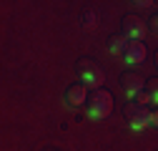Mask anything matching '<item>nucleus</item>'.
I'll list each match as a JSON object with an SVG mask.
<instances>
[{
	"mask_svg": "<svg viewBox=\"0 0 158 151\" xmlns=\"http://www.w3.org/2000/svg\"><path fill=\"white\" fill-rule=\"evenodd\" d=\"M146 91H148V98H151V103H156V106H158V78L146 81Z\"/></svg>",
	"mask_w": 158,
	"mask_h": 151,
	"instance_id": "1a4fd4ad",
	"label": "nucleus"
},
{
	"mask_svg": "<svg viewBox=\"0 0 158 151\" xmlns=\"http://www.w3.org/2000/svg\"><path fill=\"white\" fill-rule=\"evenodd\" d=\"M78 78H81V83H83L85 88L98 91V88H103L106 76H103L101 66H98L95 61H90V58H81V61H78Z\"/></svg>",
	"mask_w": 158,
	"mask_h": 151,
	"instance_id": "f257e3e1",
	"label": "nucleus"
},
{
	"mask_svg": "<svg viewBox=\"0 0 158 151\" xmlns=\"http://www.w3.org/2000/svg\"><path fill=\"white\" fill-rule=\"evenodd\" d=\"M123 113H126V121L133 131H146L151 126V111L141 103H128Z\"/></svg>",
	"mask_w": 158,
	"mask_h": 151,
	"instance_id": "7ed1b4c3",
	"label": "nucleus"
},
{
	"mask_svg": "<svg viewBox=\"0 0 158 151\" xmlns=\"http://www.w3.org/2000/svg\"><path fill=\"white\" fill-rule=\"evenodd\" d=\"M146 33H148V28H146V23L141 18H135V15H126L123 18V35L131 43H143Z\"/></svg>",
	"mask_w": 158,
	"mask_h": 151,
	"instance_id": "20e7f679",
	"label": "nucleus"
},
{
	"mask_svg": "<svg viewBox=\"0 0 158 151\" xmlns=\"http://www.w3.org/2000/svg\"><path fill=\"white\" fill-rule=\"evenodd\" d=\"M151 30H153V33H158V13L151 18Z\"/></svg>",
	"mask_w": 158,
	"mask_h": 151,
	"instance_id": "9b49d317",
	"label": "nucleus"
},
{
	"mask_svg": "<svg viewBox=\"0 0 158 151\" xmlns=\"http://www.w3.org/2000/svg\"><path fill=\"white\" fill-rule=\"evenodd\" d=\"M123 61H126L128 66H141V63L146 61V45H143V43H131L128 50L123 53Z\"/></svg>",
	"mask_w": 158,
	"mask_h": 151,
	"instance_id": "0eeeda50",
	"label": "nucleus"
},
{
	"mask_svg": "<svg viewBox=\"0 0 158 151\" xmlns=\"http://www.w3.org/2000/svg\"><path fill=\"white\" fill-rule=\"evenodd\" d=\"M110 108H113V96L106 88H98L90 93V98H88V116L90 119H95V121L106 119L110 113Z\"/></svg>",
	"mask_w": 158,
	"mask_h": 151,
	"instance_id": "f03ea898",
	"label": "nucleus"
},
{
	"mask_svg": "<svg viewBox=\"0 0 158 151\" xmlns=\"http://www.w3.org/2000/svg\"><path fill=\"white\" fill-rule=\"evenodd\" d=\"M128 45H131V41L121 33V35H110L108 38V50L113 53V55H123L126 50H128Z\"/></svg>",
	"mask_w": 158,
	"mask_h": 151,
	"instance_id": "6e6552de",
	"label": "nucleus"
},
{
	"mask_svg": "<svg viewBox=\"0 0 158 151\" xmlns=\"http://www.w3.org/2000/svg\"><path fill=\"white\" fill-rule=\"evenodd\" d=\"M153 61H156V66H158V50H156V58H153Z\"/></svg>",
	"mask_w": 158,
	"mask_h": 151,
	"instance_id": "ddd939ff",
	"label": "nucleus"
},
{
	"mask_svg": "<svg viewBox=\"0 0 158 151\" xmlns=\"http://www.w3.org/2000/svg\"><path fill=\"white\" fill-rule=\"evenodd\" d=\"M121 86H123V93H126V96H128L131 101H135V96L146 88V81L138 78L135 73H126V76H121Z\"/></svg>",
	"mask_w": 158,
	"mask_h": 151,
	"instance_id": "39448f33",
	"label": "nucleus"
},
{
	"mask_svg": "<svg viewBox=\"0 0 158 151\" xmlns=\"http://www.w3.org/2000/svg\"><path fill=\"white\" fill-rule=\"evenodd\" d=\"M83 23H85V28H93V23H98V15H95V13H85Z\"/></svg>",
	"mask_w": 158,
	"mask_h": 151,
	"instance_id": "9d476101",
	"label": "nucleus"
},
{
	"mask_svg": "<svg viewBox=\"0 0 158 151\" xmlns=\"http://www.w3.org/2000/svg\"><path fill=\"white\" fill-rule=\"evenodd\" d=\"M151 126L158 128V111H151Z\"/></svg>",
	"mask_w": 158,
	"mask_h": 151,
	"instance_id": "f8f14e48",
	"label": "nucleus"
},
{
	"mask_svg": "<svg viewBox=\"0 0 158 151\" xmlns=\"http://www.w3.org/2000/svg\"><path fill=\"white\" fill-rule=\"evenodd\" d=\"M65 101H68V106H73V108H78V106H83V103H88V93H85V86L78 81V83H73L68 91H65Z\"/></svg>",
	"mask_w": 158,
	"mask_h": 151,
	"instance_id": "423d86ee",
	"label": "nucleus"
}]
</instances>
